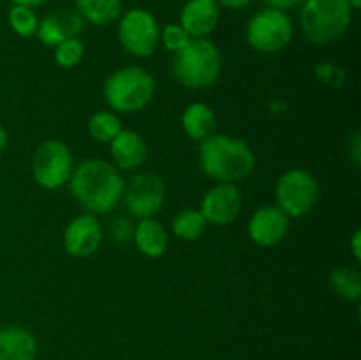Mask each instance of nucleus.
Returning a JSON list of instances; mask_svg holds the SVG:
<instances>
[{
    "mask_svg": "<svg viewBox=\"0 0 361 360\" xmlns=\"http://www.w3.org/2000/svg\"><path fill=\"white\" fill-rule=\"evenodd\" d=\"M11 2H13L14 6H27V7H32V9H35V7L42 6L46 0H11Z\"/></svg>",
    "mask_w": 361,
    "mask_h": 360,
    "instance_id": "nucleus-33",
    "label": "nucleus"
},
{
    "mask_svg": "<svg viewBox=\"0 0 361 360\" xmlns=\"http://www.w3.org/2000/svg\"><path fill=\"white\" fill-rule=\"evenodd\" d=\"M351 155H353V159H355L356 164H360V162H361V140H360V134H356L355 140H353Z\"/></svg>",
    "mask_w": 361,
    "mask_h": 360,
    "instance_id": "nucleus-31",
    "label": "nucleus"
},
{
    "mask_svg": "<svg viewBox=\"0 0 361 360\" xmlns=\"http://www.w3.org/2000/svg\"><path fill=\"white\" fill-rule=\"evenodd\" d=\"M300 9V28L314 44H328L348 32L353 13L348 0H305Z\"/></svg>",
    "mask_w": 361,
    "mask_h": 360,
    "instance_id": "nucleus-5",
    "label": "nucleus"
},
{
    "mask_svg": "<svg viewBox=\"0 0 361 360\" xmlns=\"http://www.w3.org/2000/svg\"><path fill=\"white\" fill-rule=\"evenodd\" d=\"M134 222L130 221V217H126V215H118L111 221V226H109V235L115 242L118 244H127L133 240L134 236Z\"/></svg>",
    "mask_w": 361,
    "mask_h": 360,
    "instance_id": "nucleus-27",
    "label": "nucleus"
},
{
    "mask_svg": "<svg viewBox=\"0 0 361 360\" xmlns=\"http://www.w3.org/2000/svg\"><path fill=\"white\" fill-rule=\"evenodd\" d=\"M7 147H9V133H7L6 127L0 124V155L6 152Z\"/></svg>",
    "mask_w": 361,
    "mask_h": 360,
    "instance_id": "nucleus-32",
    "label": "nucleus"
},
{
    "mask_svg": "<svg viewBox=\"0 0 361 360\" xmlns=\"http://www.w3.org/2000/svg\"><path fill=\"white\" fill-rule=\"evenodd\" d=\"M289 224H291V219L277 205H267L254 212L249 226H247V232L256 246L271 247L286 239Z\"/></svg>",
    "mask_w": 361,
    "mask_h": 360,
    "instance_id": "nucleus-13",
    "label": "nucleus"
},
{
    "mask_svg": "<svg viewBox=\"0 0 361 360\" xmlns=\"http://www.w3.org/2000/svg\"><path fill=\"white\" fill-rule=\"evenodd\" d=\"M252 2L254 0H217V4L221 6V9L224 7V9H229V11L247 9V7H249Z\"/></svg>",
    "mask_w": 361,
    "mask_h": 360,
    "instance_id": "nucleus-29",
    "label": "nucleus"
},
{
    "mask_svg": "<svg viewBox=\"0 0 361 360\" xmlns=\"http://www.w3.org/2000/svg\"><path fill=\"white\" fill-rule=\"evenodd\" d=\"M55 62L63 69H74L85 56V44L80 37L67 39L55 46Z\"/></svg>",
    "mask_w": 361,
    "mask_h": 360,
    "instance_id": "nucleus-25",
    "label": "nucleus"
},
{
    "mask_svg": "<svg viewBox=\"0 0 361 360\" xmlns=\"http://www.w3.org/2000/svg\"><path fill=\"white\" fill-rule=\"evenodd\" d=\"M73 172V152L69 145L60 140L42 141L32 157V176L42 189H60L69 184Z\"/></svg>",
    "mask_w": 361,
    "mask_h": 360,
    "instance_id": "nucleus-8",
    "label": "nucleus"
},
{
    "mask_svg": "<svg viewBox=\"0 0 361 360\" xmlns=\"http://www.w3.org/2000/svg\"><path fill=\"white\" fill-rule=\"evenodd\" d=\"M277 207L289 219L302 217L316 207L319 200V182L312 173L302 168L288 169L275 187Z\"/></svg>",
    "mask_w": 361,
    "mask_h": 360,
    "instance_id": "nucleus-9",
    "label": "nucleus"
},
{
    "mask_svg": "<svg viewBox=\"0 0 361 360\" xmlns=\"http://www.w3.org/2000/svg\"><path fill=\"white\" fill-rule=\"evenodd\" d=\"M133 240L137 251L147 258L164 256L169 246L168 229L155 217L140 219L137 224L134 226Z\"/></svg>",
    "mask_w": 361,
    "mask_h": 360,
    "instance_id": "nucleus-18",
    "label": "nucleus"
},
{
    "mask_svg": "<svg viewBox=\"0 0 361 360\" xmlns=\"http://www.w3.org/2000/svg\"><path fill=\"white\" fill-rule=\"evenodd\" d=\"M123 203L133 217H155L166 201V184L157 173H136L123 189Z\"/></svg>",
    "mask_w": 361,
    "mask_h": 360,
    "instance_id": "nucleus-10",
    "label": "nucleus"
},
{
    "mask_svg": "<svg viewBox=\"0 0 361 360\" xmlns=\"http://www.w3.org/2000/svg\"><path fill=\"white\" fill-rule=\"evenodd\" d=\"M295 25L284 11L264 7L257 11L245 27V39L259 53L282 52L293 41Z\"/></svg>",
    "mask_w": 361,
    "mask_h": 360,
    "instance_id": "nucleus-6",
    "label": "nucleus"
},
{
    "mask_svg": "<svg viewBox=\"0 0 361 360\" xmlns=\"http://www.w3.org/2000/svg\"><path fill=\"white\" fill-rule=\"evenodd\" d=\"M349 246H351L355 260L361 261V232L360 229H355V233L351 235V242H349Z\"/></svg>",
    "mask_w": 361,
    "mask_h": 360,
    "instance_id": "nucleus-30",
    "label": "nucleus"
},
{
    "mask_svg": "<svg viewBox=\"0 0 361 360\" xmlns=\"http://www.w3.org/2000/svg\"><path fill=\"white\" fill-rule=\"evenodd\" d=\"M222 69L221 52L208 37L190 39L189 44L173 53L175 80L190 90H203L217 81Z\"/></svg>",
    "mask_w": 361,
    "mask_h": 360,
    "instance_id": "nucleus-3",
    "label": "nucleus"
},
{
    "mask_svg": "<svg viewBox=\"0 0 361 360\" xmlns=\"http://www.w3.org/2000/svg\"><path fill=\"white\" fill-rule=\"evenodd\" d=\"M349 6H351L353 11H358L361 7V0H348Z\"/></svg>",
    "mask_w": 361,
    "mask_h": 360,
    "instance_id": "nucleus-34",
    "label": "nucleus"
},
{
    "mask_svg": "<svg viewBox=\"0 0 361 360\" xmlns=\"http://www.w3.org/2000/svg\"><path fill=\"white\" fill-rule=\"evenodd\" d=\"M102 242V226L97 215L83 214L76 215L67 224L63 232V247L74 258H88L95 254Z\"/></svg>",
    "mask_w": 361,
    "mask_h": 360,
    "instance_id": "nucleus-12",
    "label": "nucleus"
},
{
    "mask_svg": "<svg viewBox=\"0 0 361 360\" xmlns=\"http://www.w3.org/2000/svg\"><path fill=\"white\" fill-rule=\"evenodd\" d=\"M69 187L73 198L85 212L101 215L111 212L122 201L126 180L111 162L104 159H85L74 166Z\"/></svg>",
    "mask_w": 361,
    "mask_h": 360,
    "instance_id": "nucleus-1",
    "label": "nucleus"
},
{
    "mask_svg": "<svg viewBox=\"0 0 361 360\" xmlns=\"http://www.w3.org/2000/svg\"><path fill=\"white\" fill-rule=\"evenodd\" d=\"M109 152L115 166L122 172L141 168L148 159V145L140 133L122 129L118 136L109 143Z\"/></svg>",
    "mask_w": 361,
    "mask_h": 360,
    "instance_id": "nucleus-16",
    "label": "nucleus"
},
{
    "mask_svg": "<svg viewBox=\"0 0 361 360\" xmlns=\"http://www.w3.org/2000/svg\"><path fill=\"white\" fill-rule=\"evenodd\" d=\"M88 134L94 141L99 143L109 145L116 136H118L122 127V120L116 115L115 112H108V109H102V112L94 113V115L88 119L87 124Z\"/></svg>",
    "mask_w": 361,
    "mask_h": 360,
    "instance_id": "nucleus-22",
    "label": "nucleus"
},
{
    "mask_svg": "<svg viewBox=\"0 0 361 360\" xmlns=\"http://www.w3.org/2000/svg\"><path fill=\"white\" fill-rule=\"evenodd\" d=\"M104 99L116 113L143 112L155 94V78L140 66L116 69L104 81Z\"/></svg>",
    "mask_w": 361,
    "mask_h": 360,
    "instance_id": "nucleus-4",
    "label": "nucleus"
},
{
    "mask_svg": "<svg viewBox=\"0 0 361 360\" xmlns=\"http://www.w3.org/2000/svg\"><path fill=\"white\" fill-rule=\"evenodd\" d=\"M7 21L13 32L20 37H32L35 35L39 27V18L35 14V9L27 6H11L7 13Z\"/></svg>",
    "mask_w": 361,
    "mask_h": 360,
    "instance_id": "nucleus-24",
    "label": "nucleus"
},
{
    "mask_svg": "<svg viewBox=\"0 0 361 360\" xmlns=\"http://www.w3.org/2000/svg\"><path fill=\"white\" fill-rule=\"evenodd\" d=\"M207 219L200 212V208H183L173 217L171 229L175 236L185 242H194L200 239L207 229Z\"/></svg>",
    "mask_w": 361,
    "mask_h": 360,
    "instance_id": "nucleus-21",
    "label": "nucleus"
},
{
    "mask_svg": "<svg viewBox=\"0 0 361 360\" xmlns=\"http://www.w3.org/2000/svg\"><path fill=\"white\" fill-rule=\"evenodd\" d=\"M215 124H217V119H215L214 109L204 102H192L187 106L182 115L183 133L197 143L214 134Z\"/></svg>",
    "mask_w": 361,
    "mask_h": 360,
    "instance_id": "nucleus-19",
    "label": "nucleus"
},
{
    "mask_svg": "<svg viewBox=\"0 0 361 360\" xmlns=\"http://www.w3.org/2000/svg\"><path fill=\"white\" fill-rule=\"evenodd\" d=\"M331 289L341 299L356 302L361 296V274L355 267H338L330 275Z\"/></svg>",
    "mask_w": 361,
    "mask_h": 360,
    "instance_id": "nucleus-23",
    "label": "nucleus"
},
{
    "mask_svg": "<svg viewBox=\"0 0 361 360\" xmlns=\"http://www.w3.org/2000/svg\"><path fill=\"white\" fill-rule=\"evenodd\" d=\"M190 39L192 37L187 34V30L180 23H168L161 30V42L171 53H176L182 48H185Z\"/></svg>",
    "mask_w": 361,
    "mask_h": 360,
    "instance_id": "nucleus-26",
    "label": "nucleus"
},
{
    "mask_svg": "<svg viewBox=\"0 0 361 360\" xmlns=\"http://www.w3.org/2000/svg\"><path fill=\"white\" fill-rule=\"evenodd\" d=\"M76 13L95 27H106L122 16L123 0H74Z\"/></svg>",
    "mask_w": 361,
    "mask_h": 360,
    "instance_id": "nucleus-20",
    "label": "nucleus"
},
{
    "mask_svg": "<svg viewBox=\"0 0 361 360\" xmlns=\"http://www.w3.org/2000/svg\"><path fill=\"white\" fill-rule=\"evenodd\" d=\"M85 28V20L76 11H55L39 20L35 35L44 46L55 48L67 39L80 37Z\"/></svg>",
    "mask_w": 361,
    "mask_h": 360,
    "instance_id": "nucleus-15",
    "label": "nucleus"
},
{
    "mask_svg": "<svg viewBox=\"0 0 361 360\" xmlns=\"http://www.w3.org/2000/svg\"><path fill=\"white\" fill-rule=\"evenodd\" d=\"M303 2L305 0H264L267 7H274V9L284 11V13H288L291 9H298Z\"/></svg>",
    "mask_w": 361,
    "mask_h": 360,
    "instance_id": "nucleus-28",
    "label": "nucleus"
},
{
    "mask_svg": "<svg viewBox=\"0 0 361 360\" xmlns=\"http://www.w3.org/2000/svg\"><path fill=\"white\" fill-rule=\"evenodd\" d=\"M243 198L236 184L219 182L201 200L200 212L208 224L228 226L238 219L242 212Z\"/></svg>",
    "mask_w": 361,
    "mask_h": 360,
    "instance_id": "nucleus-11",
    "label": "nucleus"
},
{
    "mask_svg": "<svg viewBox=\"0 0 361 360\" xmlns=\"http://www.w3.org/2000/svg\"><path fill=\"white\" fill-rule=\"evenodd\" d=\"M200 166L219 182L238 184L256 169V155L249 143L228 134H212L200 141Z\"/></svg>",
    "mask_w": 361,
    "mask_h": 360,
    "instance_id": "nucleus-2",
    "label": "nucleus"
},
{
    "mask_svg": "<svg viewBox=\"0 0 361 360\" xmlns=\"http://www.w3.org/2000/svg\"><path fill=\"white\" fill-rule=\"evenodd\" d=\"M37 339L28 328L9 325L0 328V360H35Z\"/></svg>",
    "mask_w": 361,
    "mask_h": 360,
    "instance_id": "nucleus-17",
    "label": "nucleus"
},
{
    "mask_svg": "<svg viewBox=\"0 0 361 360\" xmlns=\"http://www.w3.org/2000/svg\"><path fill=\"white\" fill-rule=\"evenodd\" d=\"M118 41L129 55L137 59L152 56L161 42V27L150 11L134 7L118 18Z\"/></svg>",
    "mask_w": 361,
    "mask_h": 360,
    "instance_id": "nucleus-7",
    "label": "nucleus"
},
{
    "mask_svg": "<svg viewBox=\"0 0 361 360\" xmlns=\"http://www.w3.org/2000/svg\"><path fill=\"white\" fill-rule=\"evenodd\" d=\"M178 23L192 39L208 37L221 23V6L217 0H187Z\"/></svg>",
    "mask_w": 361,
    "mask_h": 360,
    "instance_id": "nucleus-14",
    "label": "nucleus"
}]
</instances>
